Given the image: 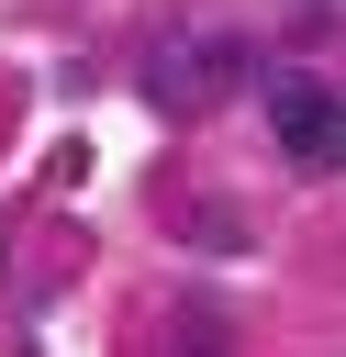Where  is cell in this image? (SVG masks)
Returning a JSON list of instances; mask_svg holds the SVG:
<instances>
[{
    "label": "cell",
    "instance_id": "2",
    "mask_svg": "<svg viewBox=\"0 0 346 357\" xmlns=\"http://www.w3.org/2000/svg\"><path fill=\"white\" fill-rule=\"evenodd\" d=\"M268 134H279L290 167H335V156H346V100L279 67V78H268Z\"/></svg>",
    "mask_w": 346,
    "mask_h": 357
},
{
    "label": "cell",
    "instance_id": "1",
    "mask_svg": "<svg viewBox=\"0 0 346 357\" xmlns=\"http://www.w3.org/2000/svg\"><path fill=\"white\" fill-rule=\"evenodd\" d=\"M234 78H246L234 33H190V45H156L145 56V100L156 112H212V100H234Z\"/></svg>",
    "mask_w": 346,
    "mask_h": 357
}]
</instances>
